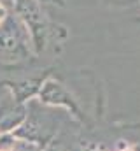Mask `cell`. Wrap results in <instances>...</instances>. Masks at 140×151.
<instances>
[{
	"label": "cell",
	"instance_id": "cell-1",
	"mask_svg": "<svg viewBox=\"0 0 140 151\" xmlns=\"http://www.w3.org/2000/svg\"><path fill=\"white\" fill-rule=\"evenodd\" d=\"M12 12L26 25L35 56L44 53L49 46H61L69 37V28L53 23L47 18L44 4L39 0H12Z\"/></svg>",
	"mask_w": 140,
	"mask_h": 151
},
{
	"label": "cell",
	"instance_id": "cell-2",
	"mask_svg": "<svg viewBox=\"0 0 140 151\" xmlns=\"http://www.w3.org/2000/svg\"><path fill=\"white\" fill-rule=\"evenodd\" d=\"M34 58L32 37L26 25L14 12H9L0 25V65H19Z\"/></svg>",
	"mask_w": 140,
	"mask_h": 151
},
{
	"label": "cell",
	"instance_id": "cell-3",
	"mask_svg": "<svg viewBox=\"0 0 140 151\" xmlns=\"http://www.w3.org/2000/svg\"><path fill=\"white\" fill-rule=\"evenodd\" d=\"M61 123V114H53L44 109V104L39 100H32L26 106V118L21 127L12 132L16 139H23L25 142L44 148L58 135V128Z\"/></svg>",
	"mask_w": 140,
	"mask_h": 151
},
{
	"label": "cell",
	"instance_id": "cell-4",
	"mask_svg": "<svg viewBox=\"0 0 140 151\" xmlns=\"http://www.w3.org/2000/svg\"><path fill=\"white\" fill-rule=\"evenodd\" d=\"M37 97H39L40 104L49 106V107H61V109H65L69 113V116L72 114V118L75 121H79L82 125L86 123V116L82 113L77 99L72 95V91L61 81H58V79L49 76L44 81V84H42V88H40Z\"/></svg>",
	"mask_w": 140,
	"mask_h": 151
},
{
	"label": "cell",
	"instance_id": "cell-5",
	"mask_svg": "<svg viewBox=\"0 0 140 151\" xmlns=\"http://www.w3.org/2000/svg\"><path fill=\"white\" fill-rule=\"evenodd\" d=\"M26 118V106L18 102L11 90H7L0 100V132L12 134L16 132Z\"/></svg>",
	"mask_w": 140,
	"mask_h": 151
},
{
	"label": "cell",
	"instance_id": "cell-6",
	"mask_svg": "<svg viewBox=\"0 0 140 151\" xmlns=\"http://www.w3.org/2000/svg\"><path fill=\"white\" fill-rule=\"evenodd\" d=\"M42 151H74V150H72V146L69 144V141L61 134H58L51 142H47L42 148Z\"/></svg>",
	"mask_w": 140,
	"mask_h": 151
},
{
	"label": "cell",
	"instance_id": "cell-7",
	"mask_svg": "<svg viewBox=\"0 0 140 151\" xmlns=\"http://www.w3.org/2000/svg\"><path fill=\"white\" fill-rule=\"evenodd\" d=\"M107 5H114V7H130L135 5L139 0H104Z\"/></svg>",
	"mask_w": 140,
	"mask_h": 151
},
{
	"label": "cell",
	"instance_id": "cell-8",
	"mask_svg": "<svg viewBox=\"0 0 140 151\" xmlns=\"http://www.w3.org/2000/svg\"><path fill=\"white\" fill-rule=\"evenodd\" d=\"M42 4H51V5H58V7H65V0H39Z\"/></svg>",
	"mask_w": 140,
	"mask_h": 151
},
{
	"label": "cell",
	"instance_id": "cell-9",
	"mask_svg": "<svg viewBox=\"0 0 140 151\" xmlns=\"http://www.w3.org/2000/svg\"><path fill=\"white\" fill-rule=\"evenodd\" d=\"M7 14H9V12H7V9H5V5H4V4L0 2V25H2L4 21H5V18H7Z\"/></svg>",
	"mask_w": 140,
	"mask_h": 151
},
{
	"label": "cell",
	"instance_id": "cell-10",
	"mask_svg": "<svg viewBox=\"0 0 140 151\" xmlns=\"http://www.w3.org/2000/svg\"><path fill=\"white\" fill-rule=\"evenodd\" d=\"M9 90V86L7 84H4V83H0V100H2V97H4V93Z\"/></svg>",
	"mask_w": 140,
	"mask_h": 151
},
{
	"label": "cell",
	"instance_id": "cell-11",
	"mask_svg": "<svg viewBox=\"0 0 140 151\" xmlns=\"http://www.w3.org/2000/svg\"><path fill=\"white\" fill-rule=\"evenodd\" d=\"M139 4H140V0H139Z\"/></svg>",
	"mask_w": 140,
	"mask_h": 151
},
{
	"label": "cell",
	"instance_id": "cell-12",
	"mask_svg": "<svg viewBox=\"0 0 140 151\" xmlns=\"http://www.w3.org/2000/svg\"><path fill=\"white\" fill-rule=\"evenodd\" d=\"M0 134H2V132H0Z\"/></svg>",
	"mask_w": 140,
	"mask_h": 151
}]
</instances>
